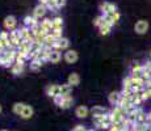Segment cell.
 <instances>
[{
  "instance_id": "1",
  "label": "cell",
  "mask_w": 151,
  "mask_h": 131,
  "mask_svg": "<svg viewBox=\"0 0 151 131\" xmlns=\"http://www.w3.org/2000/svg\"><path fill=\"white\" fill-rule=\"evenodd\" d=\"M147 29H149V22L145 21V20H141V21H138L137 24H135V31L139 34L146 33Z\"/></svg>"
},
{
  "instance_id": "2",
  "label": "cell",
  "mask_w": 151,
  "mask_h": 131,
  "mask_svg": "<svg viewBox=\"0 0 151 131\" xmlns=\"http://www.w3.org/2000/svg\"><path fill=\"white\" fill-rule=\"evenodd\" d=\"M101 9H103L106 14L116 13V7L113 4H109V3H104V4H101Z\"/></svg>"
},
{
  "instance_id": "3",
  "label": "cell",
  "mask_w": 151,
  "mask_h": 131,
  "mask_svg": "<svg viewBox=\"0 0 151 131\" xmlns=\"http://www.w3.org/2000/svg\"><path fill=\"white\" fill-rule=\"evenodd\" d=\"M65 59H66V62L67 63H75L78 60V54H76V51H67L66 52V57H65Z\"/></svg>"
},
{
  "instance_id": "4",
  "label": "cell",
  "mask_w": 151,
  "mask_h": 131,
  "mask_svg": "<svg viewBox=\"0 0 151 131\" xmlns=\"http://www.w3.org/2000/svg\"><path fill=\"white\" fill-rule=\"evenodd\" d=\"M47 94L51 96V97H58L60 96V87H57V85H51L47 88Z\"/></svg>"
},
{
  "instance_id": "5",
  "label": "cell",
  "mask_w": 151,
  "mask_h": 131,
  "mask_svg": "<svg viewBox=\"0 0 151 131\" xmlns=\"http://www.w3.org/2000/svg\"><path fill=\"white\" fill-rule=\"evenodd\" d=\"M32 115H33V107L29 106V105H25L24 110H22V113H21V117L24 119H28V118H30Z\"/></svg>"
},
{
  "instance_id": "6",
  "label": "cell",
  "mask_w": 151,
  "mask_h": 131,
  "mask_svg": "<svg viewBox=\"0 0 151 131\" xmlns=\"http://www.w3.org/2000/svg\"><path fill=\"white\" fill-rule=\"evenodd\" d=\"M106 110L104 109V107L101 106H95L93 109H92V114H93V117H99V115H105Z\"/></svg>"
},
{
  "instance_id": "7",
  "label": "cell",
  "mask_w": 151,
  "mask_h": 131,
  "mask_svg": "<svg viewBox=\"0 0 151 131\" xmlns=\"http://www.w3.org/2000/svg\"><path fill=\"white\" fill-rule=\"evenodd\" d=\"M87 114H88V109H87L86 106H79L76 109V115L79 118H84L87 117Z\"/></svg>"
},
{
  "instance_id": "8",
  "label": "cell",
  "mask_w": 151,
  "mask_h": 131,
  "mask_svg": "<svg viewBox=\"0 0 151 131\" xmlns=\"http://www.w3.org/2000/svg\"><path fill=\"white\" fill-rule=\"evenodd\" d=\"M79 81H80V79H79V76H78L76 74H71V75H70V77H68V84H70V85H78V84H79Z\"/></svg>"
},
{
  "instance_id": "9",
  "label": "cell",
  "mask_w": 151,
  "mask_h": 131,
  "mask_svg": "<svg viewBox=\"0 0 151 131\" xmlns=\"http://www.w3.org/2000/svg\"><path fill=\"white\" fill-rule=\"evenodd\" d=\"M4 25L7 26V28H9V29H12L14 25H16V20H14V17L12 16H9V17H7L5 19V22H4Z\"/></svg>"
},
{
  "instance_id": "10",
  "label": "cell",
  "mask_w": 151,
  "mask_h": 131,
  "mask_svg": "<svg viewBox=\"0 0 151 131\" xmlns=\"http://www.w3.org/2000/svg\"><path fill=\"white\" fill-rule=\"evenodd\" d=\"M49 59H50L53 63L59 62V59H60V54H59L58 51H53V52H50V55H49Z\"/></svg>"
},
{
  "instance_id": "11",
  "label": "cell",
  "mask_w": 151,
  "mask_h": 131,
  "mask_svg": "<svg viewBox=\"0 0 151 131\" xmlns=\"http://www.w3.org/2000/svg\"><path fill=\"white\" fill-rule=\"evenodd\" d=\"M24 107H25L24 104H14V106H13V113H14V114L21 115V113H22V110H24Z\"/></svg>"
},
{
  "instance_id": "12",
  "label": "cell",
  "mask_w": 151,
  "mask_h": 131,
  "mask_svg": "<svg viewBox=\"0 0 151 131\" xmlns=\"http://www.w3.org/2000/svg\"><path fill=\"white\" fill-rule=\"evenodd\" d=\"M70 91H71V85L70 84H65L60 87V96H67Z\"/></svg>"
},
{
  "instance_id": "13",
  "label": "cell",
  "mask_w": 151,
  "mask_h": 131,
  "mask_svg": "<svg viewBox=\"0 0 151 131\" xmlns=\"http://www.w3.org/2000/svg\"><path fill=\"white\" fill-rule=\"evenodd\" d=\"M120 101V96H118V93H116V92H112L109 94V102L110 104H116V102H118Z\"/></svg>"
},
{
  "instance_id": "14",
  "label": "cell",
  "mask_w": 151,
  "mask_h": 131,
  "mask_svg": "<svg viewBox=\"0 0 151 131\" xmlns=\"http://www.w3.org/2000/svg\"><path fill=\"white\" fill-rule=\"evenodd\" d=\"M53 28L55 30H60V28H62V20L58 17V19H55L53 21Z\"/></svg>"
},
{
  "instance_id": "15",
  "label": "cell",
  "mask_w": 151,
  "mask_h": 131,
  "mask_svg": "<svg viewBox=\"0 0 151 131\" xmlns=\"http://www.w3.org/2000/svg\"><path fill=\"white\" fill-rule=\"evenodd\" d=\"M34 14H36L37 17H41V16H43V14H45V9H43L42 5H40V7L36 8V11H34Z\"/></svg>"
},
{
  "instance_id": "16",
  "label": "cell",
  "mask_w": 151,
  "mask_h": 131,
  "mask_svg": "<svg viewBox=\"0 0 151 131\" xmlns=\"http://www.w3.org/2000/svg\"><path fill=\"white\" fill-rule=\"evenodd\" d=\"M54 45H57V46H59V47L65 49V47H67L68 41H67V39H60V41H59V43H54Z\"/></svg>"
},
{
  "instance_id": "17",
  "label": "cell",
  "mask_w": 151,
  "mask_h": 131,
  "mask_svg": "<svg viewBox=\"0 0 151 131\" xmlns=\"http://www.w3.org/2000/svg\"><path fill=\"white\" fill-rule=\"evenodd\" d=\"M21 71H22V64H19V63H17L16 67L13 68V74H20Z\"/></svg>"
},
{
  "instance_id": "18",
  "label": "cell",
  "mask_w": 151,
  "mask_h": 131,
  "mask_svg": "<svg viewBox=\"0 0 151 131\" xmlns=\"http://www.w3.org/2000/svg\"><path fill=\"white\" fill-rule=\"evenodd\" d=\"M109 26H105V25H101L100 30H101V34H108L109 33Z\"/></svg>"
},
{
  "instance_id": "19",
  "label": "cell",
  "mask_w": 151,
  "mask_h": 131,
  "mask_svg": "<svg viewBox=\"0 0 151 131\" xmlns=\"http://www.w3.org/2000/svg\"><path fill=\"white\" fill-rule=\"evenodd\" d=\"M25 22H27L28 25H32V26H33L34 24H36V21H34V19H30V17H27V19H25Z\"/></svg>"
},
{
  "instance_id": "20",
  "label": "cell",
  "mask_w": 151,
  "mask_h": 131,
  "mask_svg": "<svg viewBox=\"0 0 151 131\" xmlns=\"http://www.w3.org/2000/svg\"><path fill=\"white\" fill-rule=\"evenodd\" d=\"M45 41L49 43V45H54V37L49 36V37H46V38H45Z\"/></svg>"
},
{
  "instance_id": "21",
  "label": "cell",
  "mask_w": 151,
  "mask_h": 131,
  "mask_svg": "<svg viewBox=\"0 0 151 131\" xmlns=\"http://www.w3.org/2000/svg\"><path fill=\"white\" fill-rule=\"evenodd\" d=\"M74 131H87V130L84 129V126H80V125H79V126H76V127H75Z\"/></svg>"
},
{
  "instance_id": "22",
  "label": "cell",
  "mask_w": 151,
  "mask_h": 131,
  "mask_svg": "<svg viewBox=\"0 0 151 131\" xmlns=\"http://www.w3.org/2000/svg\"><path fill=\"white\" fill-rule=\"evenodd\" d=\"M47 3L50 7H55V5H57V0H47Z\"/></svg>"
},
{
  "instance_id": "23",
  "label": "cell",
  "mask_w": 151,
  "mask_h": 131,
  "mask_svg": "<svg viewBox=\"0 0 151 131\" xmlns=\"http://www.w3.org/2000/svg\"><path fill=\"white\" fill-rule=\"evenodd\" d=\"M95 24L96 25H103V19H101V17H97L96 21H95Z\"/></svg>"
},
{
  "instance_id": "24",
  "label": "cell",
  "mask_w": 151,
  "mask_h": 131,
  "mask_svg": "<svg viewBox=\"0 0 151 131\" xmlns=\"http://www.w3.org/2000/svg\"><path fill=\"white\" fill-rule=\"evenodd\" d=\"M65 4V0H57V5L58 7H60V5Z\"/></svg>"
},
{
  "instance_id": "25",
  "label": "cell",
  "mask_w": 151,
  "mask_h": 131,
  "mask_svg": "<svg viewBox=\"0 0 151 131\" xmlns=\"http://www.w3.org/2000/svg\"><path fill=\"white\" fill-rule=\"evenodd\" d=\"M32 68H33V69H37V68H38V63H37V62H34V64L32 66Z\"/></svg>"
},
{
  "instance_id": "26",
  "label": "cell",
  "mask_w": 151,
  "mask_h": 131,
  "mask_svg": "<svg viewBox=\"0 0 151 131\" xmlns=\"http://www.w3.org/2000/svg\"><path fill=\"white\" fill-rule=\"evenodd\" d=\"M5 45V41L4 39H0V47H1V46H4Z\"/></svg>"
},
{
  "instance_id": "27",
  "label": "cell",
  "mask_w": 151,
  "mask_h": 131,
  "mask_svg": "<svg viewBox=\"0 0 151 131\" xmlns=\"http://www.w3.org/2000/svg\"><path fill=\"white\" fill-rule=\"evenodd\" d=\"M0 37H1V39H4V38H7V34H5V33H1V36H0Z\"/></svg>"
},
{
  "instance_id": "28",
  "label": "cell",
  "mask_w": 151,
  "mask_h": 131,
  "mask_svg": "<svg viewBox=\"0 0 151 131\" xmlns=\"http://www.w3.org/2000/svg\"><path fill=\"white\" fill-rule=\"evenodd\" d=\"M149 123H150V126H151V113L149 114Z\"/></svg>"
},
{
  "instance_id": "29",
  "label": "cell",
  "mask_w": 151,
  "mask_h": 131,
  "mask_svg": "<svg viewBox=\"0 0 151 131\" xmlns=\"http://www.w3.org/2000/svg\"><path fill=\"white\" fill-rule=\"evenodd\" d=\"M41 3H47V0H41Z\"/></svg>"
},
{
  "instance_id": "30",
  "label": "cell",
  "mask_w": 151,
  "mask_h": 131,
  "mask_svg": "<svg viewBox=\"0 0 151 131\" xmlns=\"http://www.w3.org/2000/svg\"><path fill=\"white\" fill-rule=\"evenodd\" d=\"M149 93H150V96H151V87H150V89H149Z\"/></svg>"
},
{
  "instance_id": "31",
  "label": "cell",
  "mask_w": 151,
  "mask_h": 131,
  "mask_svg": "<svg viewBox=\"0 0 151 131\" xmlns=\"http://www.w3.org/2000/svg\"><path fill=\"white\" fill-rule=\"evenodd\" d=\"M0 112H1V105H0Z\"/></svg>"
},
{
  "instance_id": "32",
  "label": "cell",
  "mask_w": 151,
  "mask_h": 131,
  "mask_svg": "<svg viewBox=\"0 0 151 131\" xmlns=\"http://www.w3.org/2000/svg\"><path fill=\"white\" fill-rule=\"evenodd\" d=\"M87 131H93V130H87Z\"/></svg>"
},
{
  "instance_id": "33",
  "label": "cell",
  "mask_w": 151,
  "mask_h": 131,
  "mask_svg": "<svg viewBox=\"0 0 151 131\" xmlns=\"http://www.w3.org/2000/svg\"><path fill=\"white\" fill-rule=\"evenodd\" d=\"M0 131H7V130H0Z\"/></svg>"
}]
</instances>
